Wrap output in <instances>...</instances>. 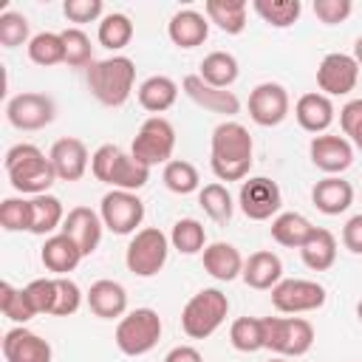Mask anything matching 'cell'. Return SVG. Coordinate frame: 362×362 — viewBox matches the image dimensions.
<instances>
[{
  "label": "cell",
  "mask_w": 362,
  "mask_h": 362,
  "mask_svg": "<svg viewBox=\"0 0 362 362\" xmlns=\"http://www.w3.org/2000/svg\"><path fill=\"white\" fill-rule=\"evenodd\" d=\"M255 141L240 122H221L209 141V167L218 181H243L252 170Z\"/></svg>",
  "instance_id": "6da1fadb"
},
{
  "label": "cell",
  "mask_w": 362,
  "mask_h": 362,
  "mask_svg": "<svg viewBox=\"0 0 362 362\" xmlns=\"http://www.w3.org/2000/svg\"><path fill=\"white\" fill-rule=\"evenodd\" d=\"M3 167H6V175L11 181V187L23 195H45L51 189L57 178V170L51 164V158L37 147V144H28V141H20L14 147H8L6 158H3Z\"/></svg>",
  "instance_id": "7a4b0ae2"
},
{
  "label": "cell",
  "mask_w": 362,
  "mask_h": 362,
  "mask_svg": "<svg viewBox=\"0 0 362 362\" xmlns=\"http://www.w3.org/2000/svg\"><path fill=\"white\" fill-rule=\"evenodd\" d=\"M88 90L96 102H102L105 107H122L136 85V62L130 57L113 54L107 59H96L88 74Z\"/></svg>",
  "instance_id": "3957f363"
},
{
  "label": "cell",
  "mask_w": 362,
  "mask_h": 362,
  "mask_svg": "<svg viewBox=\"0 0 362 362\" xmlns=\"http://www.w3.org/2000/svg\"><path fill=\"white\" fill-rule=\"evenodd\" d=\"M90 173L96 181L110 184L113 189H124V192H136L150 181V167L139 164L119 144L96 147L90 156Z\"/></svg>",
  "instance_id": "277c9868"
},
{
  "label": "cell",
  "mask_w": 362,
  "mask_h": 362,
  "mask_svg": "<svg viewBox=\"0 0 362 362\" xmlns=\"http://www.w3.org/2000/svg\"><path fill=\"white\" fill-rule=\"evenodd\" d=\"M226 314L229 297L221 288H201L181 308V328L189 339H206L223 325Z\"/></svg>",
  "instance_id": "5b68a950"
},
{
  "label": "cell",
  "mask_w": 362,
  "mask_h": 362,
  "mask_svg": "<svg viewBox=\"0 0 362 362\" xmlns=\"http://www.w3.org/2000/svg\"><path fill=\"white\" fill-rule=\"evenodd\" d=\"M161 331H164V325H161L158 311L144 305V308L127 311V314L116 322L113 339H116V348H119L124 356H144V354H150V351L158 345Z\"/></svg>",
  "instance_id": "8992f818"
},
{
  "label": "cell",
  "mask_w": 362,
  "mask_h": 362,
  "mask_svg": "<svg viewBox=\"0 0 362 362\" xmlns=\"http://www.w3.org/2000/svg\"><path fill=\"white\" fill-rule=\"evenodd\" d=\"M263 345L277 356H303L314 345V325L303 317H263Z\"/></svg>",
  "instance_id": "52a82bcc"
},
{
  "label": "cell",
  "mask_w": 362,
  "mask_h": 362,
  "mask_svg": "<svg viewBox=\"0 0 362 362\" xmlns=\"http://www.w3.org/2000/svg\"><path fill=\"white\" fill-rule=\"evenodd\" d=\"M167 255H170V238L158 226H144L130 238L124 249V266L136 277H156L164 269Z\"/></svg>",
  "instance_id": "ba28073f"
},
{
  "label": "cell",
  "mask_w": 362,
  "mask_h": 362,
  "mask_svg": "<svg viewBox=\"0 0 362 362\" xmlns=\"http://www.w3.org/2000/svg\"><path fill=\"white\" fill-rule=\"evenodd\" d=\"M173 150H175V127L164 116L144 119L130 144V156L144 167L173 161Z\"/></svg>",
  "instance_id": "9c48e42d"
},
{
  "label": "cell",
  "mask_w": 362,
  "mask_h": 362,
  "mask_svg": "<svg viewBox=\"0 0 362 362\" xmlns=\"http://www.w3.org/2000/svg\"><path fill=\"white\" fill-rule=\"evenodd\" d=\"M99 218L105 229H110L113 235H136L144 221V201L136 192L110 189L102 195Z\"/></svg>",
  "instance_id": "30bf717a"
},
{
  "label": "cell",
  "mask_w": 362,
  "mask_h": 362,
  "mask_svg": "<svg viewBox=\"0 0 362 362\" xmlns=\"http://www.w3.org/2000/svg\"><path fill=\"white\" fill-rule=\"evenodd\" d=\"M57 116V105L48 93H37V90H25V93H17L8 99L6 105V119L11 127L17 130H42L54 122Z\"/></svg>",
  "instance_id": "8fae6325"
},
{
  "label": "cell",
  "mask_w": 362,
  "mask_h": 362,
  "mask_svg": "<svg viewBox=\"0 0 362 362\" xmlns=\"http://www.w3.org/2000/svg\"><path fill=\"white\" fill-rule=\"evenodd\" d=\"M325 288L317 280H303V277H288L280 280L272 288V305L280 314H305L317 311L325 305Z\"/></svg>",
  "instance_id": "7c38bea8"
},
{
  "label": "cell",
  "mask_w": 362,
  "mask_h": 362,
  "mask_svg": "<svg viewBox=\"0 0 362 362\" xmlns=\"http://www.w3.org/2000/svg\"><path fill=\"white\" fill-rule=\"evenodd\" d=\"M238 204L249 221H269V218L280 215L283 192H280L277 181H272L266 175H255L249 181H240Z\"/></svg>",
  "instance_id": "4fadbf2b"
},
{
  "label": "cell",
  "mask_w": 362,
  "mask_h": 362,
  "mask_svg": "<svg viewBox=\"0 0 362 362\" xmlns=\"http://www.w3.org/2000/svg\"><path fill=\"white\" fill-rule=\"evenodd\" d=\"M359 79V65L354 59V54H325L320 68H317V88L325 96H348L356 88Z\"/></svg>",
  "instance_id": "5bb4252c"
},
{
  "label": "cell",
  "mask_w": 362,
  "mask_h": 362,
  "mask_svg": "<svg viewBox=\"0 0 362 362\" xmlns=\"http://www.w3.org/2000/svg\"><path fill=\"white\" fill-rule=\"evenodd\" d=\"M288 90L280 82H260L249 93V119L260 127H277L288 116Z\"/></svg>",
  "instance_id": "9a60e30c"
},
{
  "label": "cell",
  "mask_w": 362,
  "mask_h": 362,
  "mask_svg": "<svg viewBox=\"0 0 362 362\" xmlns=\"http://www.w3.org/2000/svg\"><path fill=\"white\" fill-rule=\"evenodd\" d=\"M308 156H311V164L325 175H339L354 164V144L345 136L320 133L311 139Z\"/></svg>",
  "instance_id": "2e32d148"
},
{
  "label": "cell",
  "mask_w": 362,
  "mask_h": 362,
  "mask_svg": "<svg viewBox=\"0 0 362 362\" xmlns=\"http://www.w3.org/2000/svg\"><path fill=\"white\" fill-rule=\"evenodd\" d=\"M3 356L6 362H51L54 351L48 339L28 331L25 325H17L3 334Z\"/></svg>",
  "instance_id": "e0dca14e"
},
{
  "label": "cell",
  "mask_w": 362,
  "mask_h": 362,
  "mask_svg": "<svg viewBox=\"0 0 362 362\" xmlns=\"http://www.w3.org/2000/svg\"><path fill=\"white\" fill-rule=\"evenodd\" d=\"M59 232H65V235L82 249V255L88 257V255H93V252L99 249L105 223H102L99 212H93L90 206H74V209H68V215H65Z\"/></svg>",
  "instance_id": "ac0fdd59"
},
{
  "label": "cell",
  "mask_w": 362,
  "mask_h": 362,
  "mask_svg": "<svg viewBox=\"0 0 362 362\" xmlns=\"http://www.w3.org/2000/svg\"><path fill=\"white\" fill-rule=\"evenodd\" d=\"M48 158H51L59 181H79L90 167V156H88L85 141L74 139V136L57 139L48 150Z\"/></svg>",
  "instance_id": "d6986e66"
},
{
  "label": "cell",
  "mask_w": 362,
  "mask_h": 362,
  "mask_svg": "<svg viewBox=\"0 0 362 362\" xmlns=\"http://www.w3.org/2000/svg\"><path fill=\"white\" fill-rule=\"evenodd\" d=\"M184 93L204 110L209 113H221V116H235L240 110V99L232 93V90H223V88H212L206 85L198 74H187L184 82H181Z\"/></svg>",
  "instance_id": "ffe728a7"
},
{
  "label": "cell",
  "mask_w": 362,
  "mask_h": 362,
  "mask_svg": "<svg viewBox=\"0 0 362 362\" xmlns=\"http://www.w3.org/2000/svg\"><path fill=\"white\" fill-rule=\"evenodd\" d=\"M85 300H88V308L102 320H122L127 314V291L119 280L105 277V280L90 283Z\"/></svg>",
  "instance_id": "44dd1931"
},
{
  "label": "cell",
  "mask_w": 362,
  "mask_h": 362,
  "mask_svg": "<svg viewBox=\"0 0 362 362\" xmlns=\"http://www.w3.org/2000/svg\"><path fill=\"white\" fill-rule=\"evenodd\" d=\"M334 113H337V110H334L331 96H325V93H320V90L303 93V96L297 99V105H294V119H297V124H300L305 133H314V136H320V133H325V130L331 127Z\"/></svg>",
  "instance_id": "7402d4cb"
},
{
  "label": "cell",
  "mask_w": 362,
  "mask_h": 362,
  "mask_svg": "<svg viewBox=\"0 0 362 362\" xmlns=\"http://www.w3.org/2000/svg\"><path fill=\"white\" fill-rule=\"evenodd\" d=\"M167 37L178 48H198L209 37V20H206V14H201L195 8H181L170 17Z\"/></svg>",
  "instance_id": "603a6c76"
},
{
  "label": "cell",
  "mask_w": 362,
  "mask_h": 362,
  "mask_svg": "<svg viewBox=\"0 0 362 362\" xmlns=\"http://www.w3.org/2000/svg\"><path fill=\"white\" fill-rule=\"evenodd\" d=\"M82 249L65 235V232H57L51 238H45L42 249H40V260L42 266L54 274V277H68V272H74L82 260Z\"/></svg>",
  "instance_id": "cb8c5ba5"
},
{
  "label": "cell",
  "mask_w": 362,
  "mask_h": 362,
  "mask_svg": "<svg viewBox=\"0 0 362 362\" xmlns=\"http://www.w3.org/2000/svg\"><path fill=\"white\" fill-rule=\"evenodd\" d=\"M243 283L255 291H269L274 288L280 280H283V260L269 252V249H260V252H252L249 260H243Z\"/></svg>",
  "instance_id": "d4e9b609"
},
{
  "label": "cell",
  "mask_w": 362,
  "mask_h": 362,
  "mask_svg": "<svg viewBox=\"0 0 362 362\" xmlns=\"http://www.w3.org/2000/svg\"><path fill=\"white\" fill-rule=\"evenodd\" d=\"M311 204L322 215H342L354 204V187H351V181H345L339 175H325L322 181L314 184Z\"/></svg>",
  "instance_id": "484cf974"
},
{
  "label": "cell",
  "mask_w": 362,
  "mask_h": 362,
  "mask_svg": "<svg viewBox=\"0 0 362 362\" xmlns=\"http://www.w3.org/2000/svg\"><path fill=\"white\" fill-rule=\"evenodd\" d=\"M201 260H204V272L221 283H232L235 277L243 274V257L232 243H223V240L209 243L201 252Z\"/></svg>",
  "instance_id": "4316f807"
},
{
  "label": "cell",
  "mask_w": 362,
  "mask_h": 362,
  "mask_svg": "<svg viewBox=\"0 0 362 362\" xmlns=\"http://www.w3.org/2000/svg\"><path fill=\"white\" fill-rule=\"evenodd\" d=\"M136 96H139V105H141L147 113L158 116V113H164V110H170V107L175 105V99H178V85H175V79H170V76H164V74H156V76H147V79L139 85Z\"/></svg>",
  "instance_id": "83f0119b"
},
{
  "label": "cell",
  "mask_w": 362,
  "mask_h": 362,
  "mask_svg": "<svg viewBox=\"0 0 362 362\" xmlns=\"http://www.w3.org/2000/svg\"><path fill=\"white\" fill-rule=\"evenodd\" d=\"M314 232L317 226L300 212H280L272 221V238L286 249H303Z\"/></svg>",
  "instance_id": "f1b7e54d"
},
{
  "label": "cell",
  "mask_w": 362,
  "mask_h": 362,
  "mask_svg": "<svg viewBox=\"0 0 362 362\" xmlns=\"http://www.w3.org/2000/svg\"><path fill=\"white\" fill-rule=\"evenodd\" d=\"M204 14L223 34H240L246 28L249 3L246 0H206L204 3Z\"/></svg>",
  "instance_id": "f546056e"
},
{
  "label": "cell",
  "mask_w": 362,
  "mask_h": 362,
  "mask_svg": "<svg viewBox=\"0 0 362 362\" xmlns=\"http://www.w3.org/2000/svg\"><path fill=\"white\" fill-rule=\"evenodd\" d=\"M62 221H65V209L57 195L45 192L31 198V235L51 238L57 235V229H62Z\"/></svg>",
  "instance_id": "4dcf8cb0"
},
{
  "label": "cell",
  "mask_w": 362,
  "mask_h": 362,
  "mask_svg": "<svg viewBox=\"0 0 362 362\" xmlns=\"http://www.w3.org/2000/svg\"><path fill=\"white\" fill-rule=\"evenodd\" d=\"M198 68H201L198 76H201L206 85L223 88V90H229V85H232V82L238 79V74H240L238 59H235L229 51H212V54H206Z\"/></svg>",
  "instance_id": "1f68e13d"
},
{
  "label": "cell",
  "mask_w": 362,
  "mask_h": 362,
  "mask_svg": "<svg viewBox=\"0 0 362 362\" xmlns=\"http://www.w3.org/2000/svg\"><path fill=\"white\" fill-rule=\"evenodd\" d=\"M300 257L311 272H328L337 263V238L328 229L317 226V232L300 249Z\"/></svg>",
  "instance_id": "d6a6232c"
},
{
  "label": "cell",
  "mask_w": 362,
  "mask_h": 362,
  "mask_svg": "<svg viewBox=\"0 0 362 362\" xmlns=\"http://www.w3.org/2000/svg\"><path fill=\"white\" fill-rule=\"evenodd\" d=\"M133 34H136L133 20H130L127 14H122V11L105 14V17L99 20V28H96V40H99V45L107 48V51H122V48H127L130 40H133Z\"/></svg>",
  "instance_id": "836d02e7"
},
{
  "label": "cell",
  "mask_w": 362,
  "mask_h": 362,
  "mask_svg": "<svg viewBox=\"0 0 362 362\" xmlns=\"http://www.w3.org/2000/svg\"><path fill=\"white\" fill-rule=\"evenodd\" d=\"M252 8L272 28H288L303 14V3L300 0H252Z\"/></svg>",
  "instance_id": "e575fe53"
},
{
  "label": "cell",
  "mask_w": 362,
  "mask_h": 362,
  "mask_svg": "<svg viewBox=\"0 0 362 362\" xmlns=\"http://www.w3.org/2000/svg\"><path fill=\"white\" fill-rule=\"evenodd\" d=\"M28 59L34 65H42V68H51V65L65 62L62 34L59 31H40V34H34L31 42H28Z\"/></svg>",
  "instance_id": "d590c367"
},
{
  "label": "cell",
  "mask_w": 362,
  "mask_h": 362,
  "mask_svg": "<svg viewBox=\"0 0 362 362\" xmlns=\"http://www.w3.org/2000/svg\"><path fill=\"white\" fill-rule=\"evenodd\" d=\"M170 246L181 255H198L206 249V229L201 221L195 218H181L173 223V232H170Z\"/></svg>",
  "instance_id": "8d00e7d4"
},
{
  "label": "cell",
  "mask_w": 362,
  "mask_h": 362,
  "mask_svg": "<svg viewBox=\"0 0 362 362\" xmlns=\"http://www.w3.org/2000/svg\"><path fill=\"white\" fill-rule=\"evenodd\" d=\"M229 342L240 354H255L263 345V317H238L229 325Z\"/></svg>",
  "instance_id": "74e56055"
},
{
  "label": "cell",
  "mask_w": 362,
  "mask_h": 362,
  "mask_svg": "<svg viewBox=\"0 0 362 362\" xmlns=\"http://www.w3.org/2000/svg\"><path fill=\"white\" fill-rule=\"evenodd\" d=\"M161 181L170 192L175 195H189L201 187V175L195 170V164L184 161V158H173L164 164V173H161Z\"/></svg>",
  "instance_id": "f35d334b"
},
{
  "label": "cell",
  "mask_w": 362,
  "mask_h": 362,
  "mask_svg": "<svg viewBox=\"0 0 362 362\" xmlns=\"http://www.w3.org/2000/svg\"><path fill=\"white\" fill-rule=\"evenodd\" d=\"M198 204H201V209H204L215 223H226V221L232 218V212H235L232 195H229V189H226L221 181H212V184L201 187V189H198Z\"/></svg>",
  "instance_id": "ab89813d"
},
{
  "label": "cell",
  "mask_w": 362,
  "mask_h": 362,
  "mask_svg": "<svg viewBox=\"0 0 362 362\" xmlns=\"http://www.w3.org/2000/svg\"><path fill=\"white\" fill-rule=\"evenodd\" d=\"M0 311H3V317H8L17 325H25L31 317H37L25 288H14L8 280L0 283Z\"/></svg>",
  "instance_id": "60d3db41"
},
{
  "label": "cell",
  "mask_w": 362,
  "mask_h": 362,
  "mask_svg": "<svg viewBox=\"0 0 362 362\" xmlns=\"http://www.w3.org/2000/svg\"><path fill=\"white\" fill-rule=\"evenodd\" d=\"M59 34H62V42H65V65H71V68H90L96 62L93 59L90 37L82 28H65Z\"/></svg>",
  "instance_id": "b9f144b4"
},
{
  "label": "cell",
  "mask_w": 362,
  "mask_h": 362,
  "mask_svg": "<svg viewBox=\"0 0 362 362\" xmlns=\"http://www.w3.org/2000/svg\"><path fill=\"white\" fill-rule=\"evenodd\" d=\"M0 226L6 232H31V198H6L0 204Z\"/></svg>",
  "instance_id": "7bdbcfd3"
},
{
  "label": "cell",
  "mask_w": 362,
  "mask_h": 362,
  "mask_svg": "<svg viewBox=\"0 0 362 362\" xmlns=\"http://www.w3.org/2000/svg\"><path fill=\"white\" fill-rule=\"evenodd\" d=\"M31 42V28L25 14L20 11H3L0 14V45L3 48H17V45H28Z\"/></svg>",
  "instance_id": "ee69618b"
},
{
  "label": "cell",
  "mask_w": 362,
  "mask_h": 362,
  "mask_svg": "<svg viewBox=\"0 0 362 362\" xmlns=\"http://www.w3.org/2000/svg\"><path fill=\"white\" fill-rule=\"evenodd\" d=\"M54 280H57V300H54L51 314L54 317H71V314H76L79 305H82V288L71 277H54Z\"/></svg>",
  "instance_id": "f6af8a7d"
},
{
  "label": "cell",
  "mask_w": 362,
  "mask_h": 362,
  "mask_svg": "<svg viewBox=\"0 0 362 362\" xmlns=\"http://www.w3.org/2000/svg\"><path fill=\"white\" fill-rule=\"evenodd\" d=\"M25 294H28L37 314H51L54 300H57V280L54 277H37L25 286Z\"/></svg>",
  "instance_id": "bcb514c9"
},
{
  "label": "cell",
  "mask_w": 362,
  "mask_h": 362,
  "mask_svg": "<svg viewBox=\"0 0 362 362\" xmlns=\"http://www.w3.org/2000/svg\"><path fill=\"white\" fill-rule=\"evenodd\" d=\"M339 127L345 139L356 147H362V99H351L339 110Z\"/></svg>",
  "instance_id": "7dc6e473"
},
{
  "label": "cell",
  "mask_w": 362,
  "mask_h": 362,
  "mask_svg": "<svg viewBox=\"0 0 362 362\" xmlns=\"http://www.w3.org/2000/svg\"><path fill=\"white\" fill-rule=\"evenodd\" d=\"M62 14L71 23H96L105 14V3L102 0H65Z\"/></svg>",
  "instance_id": "c3c4849f"
},
{
  "label": "cell",
  "mask_w": 362,
  "mask_h": 362,
  "mask_svg": "<svg viewBox=\"0 0 362 362\" xmlns=\"http://www.w3.org/2000/svg\"><path fill=\"white\" fill-rule=\"evenodd\" d=\"M354 11V3L351 0H314V17L325 25H337V23H345Z\"/></svg>",
  "instance_id": "681fc988"
},
{
  "label": "cell",
  "mask_w": 362,
  "mask_h": 362,
  "mask_svg": "<svg viewBox=\"0 0 362 362\" xmlns=\"http://www.w3.org/2000/svg\"><path fill=\"white\" fill-rule=\"evenodd\" d=\"M342 243H345L348 252L362 255V212L345 221V226H342Z\"/></svg>",
  "instance_id": "f907efd6"
},
{
  "label": "cell",
  "mask_w": 362,
  "mask_h": 362,
  "mask_svg": "<svg viewBox=\"0 0 362 362\" xmlns=\"http://www.w3.org/2000/svg\"><path fill=\"white\" fill-rule=\"evenodd\" d=\"M164 362H204V356H201V351L192 348V345H175V348L164 356Z\"/></svg>",
  "instance_id": "816d5d0a"
},
{
  "label": "cell",
  "mask_w": 362,
  "mask_h": 362,
  "mask_svg": "<svg viewBox=\"0 0 362 362\" xmlns=\"http://www.w3.org/2000/svg\"><path fill=\"white\" fill-rule=\"evenodd\" d=\"M354 59H356V65L362 68V34H359L356 42H354Z\"/></svg>",
  "instance_id": "f5cc1de1"
},
{
  "label": "cell",
  "mask_w": 362,
  "mask_h": 362,
  "mask_svg": "<svg viewBox=\"0 0 362 362\" xmlns=\"http://www.w3.org/2000/svg\"><path fill=\"white\" fill-rule=\"evenodd\" d=\"M356 320H359V322H362V300H359V303H356Z\"/></svg>",
  "instance_id": "db71d44e"
},
{
  "label": "cell",
  "mask_w": 362,
  "mask_h": 362,
  "mask_svg": "<svg viewBox=\"0 0 362 362\" xmlns=\"http://www.w3.org/2000/svg\"><path fill=\"white\" fill-rule=\"evenodd\" d=\"M269 362H288L286 356H274V359H269Z\"/></svg>",
  "instance_id": "11a10c76"
},
{
  "label": "cell",
  "mask_w": 362,
  "mask_h": 362,
  "mask_svg": "<svg viewBox=\"0 0 362 362\" xmlns=\"http://www.w3.org/2000/svg\"><path fill=\"white\" fill-rule=\"evenodd\" d=\"M359 150H362V147H359Z\"/></svg>",
  "instance_id": "9f6ffc18"
}]
</instances>
